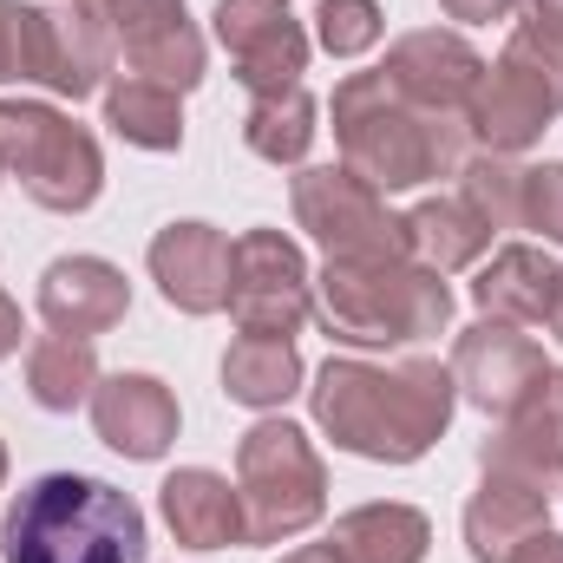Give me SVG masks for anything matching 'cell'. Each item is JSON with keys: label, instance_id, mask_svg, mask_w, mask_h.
Returning a JSON list of instances; mask_svg holds the SVG:
<instances>
[{"label": "cell", "instance_id": "cell-1", "mask_svg": "<svg viewBox=\"0 0 563 563\" xmlns=\"http://www.w3.org/2000/svg\"><path fill=\"white\" fill-rule=\"evenodd\" d=\"M314 420L321 432L374 465H413L432 452V439L452 426L459 387L452 367L439 361H400V367H367V361H328L314 374Z\"/></svg>", "mask_w": 563, "mask_h": 563}, {"label": "cell", "instance_id": "cell-2", "mask_svg": "<svg viewBox=\"0 0 563 563\" xmlns=\"http://www.w3.org/2000/svg\"><path fill=\"white\" fill-rule=\"evenodd\" d=\"M334 144H341V164L387 197V190H413L426 177H459L472 157V125L465 112L407 106L387 86V73H347L334 86Z\"/></svg>", "mask_w": 563, "mask_h": 563}, {"label": "cell", "instance_id": "cell-3", "mask_svg": "<svg viewBox=\"0 0 563 563\" xmlns=\"http://www.w3.org/2000/svg\"><path fill=\"white\" fill-rule=\"evenodd\" d=\"M7 563H144V511L132 492L86 478V472H46L20 485V498L0 518Z\"/></svg>", "mask_w": 563, "mask_h": 563}, {"label": "cell", "instance_id": "cell-4", "mask_svg": "<svg viewBox=\"0 0 563 563\" xmlns=\"http://www.w3.org/2000/svg\"><path fill=\"white\" fill-rule=\"evenodd\" d=\"M314 314L334 341L347 347H407L426 334L452 328V288L407 256H380V263H334L314 282Z\"/></svg>", "mask_w": 563, "mask_h": 563}, {"label": "cell", "instance_id": "cell-5", "mask_svg": "<svg viewBox=\"0 0 563 563\" xmlns=\"http://www.w3.org/2000/svg\"><path fill=\"white\" fill-rule=\"evenodd\" d=\"M236 492H243V544H282L328 511V465L301 426L256 420L236 439Z\"/></svg>", "mask_w": 563, "mask_h": 563}, {"label": "cell", "instance_id": "cell-6", "mask_svg": "<svg viewBox=\"0 0 563 563\" xmlns=\"http://www.w3.org/2000/svg\"><path fill=\"white\" fill-rule=\"evenodd\" d=\"M0 164L20 177V190L40 210H59V217L92 210V197L106 184L99 139L33 99H0Z\"/></svg>", "mask_w": 563, "mask_h": 563}, {"label": "cell", "instance_id": "cell-7", "mask_svg": "<svg viewBox=\"0 0 563 563\" xmlns=\"http://www.w3.org/2000/svg\"><path fill=\"white\" fill-rule=\"evenodd\" d=\"M295 223L334 256V263H380V256H407V217H394L380 203L374 184H361L347 164H308L295 177Z\"/></svg>", "mask_w": 563, "mask_h": 563}, {"label": "cell", "instance_id": "cell-8", "mask_svg": "<svg viewBox=\"0 0 563 563\" xmlns=\"http://www.w3.org/2000/svg\"><path fill=\"white\" fill-rule=\"evenodd\" d=\"M223 308L243 334H263V341L301 334V321L314 314L308 256L282 230H243L230 250V301Z\"/></svg>", "mask_w": 563, "mask_h": 563}, {"label": "cell", "instance_id": "cell-9", "mask_svg": "<svg viewBox=\"0 0 563 563\" xmlns=\"http://www.w3.org/2000/svg\"><path fill=\"white\" fill-rule=\"evenodd\" d=\"M86 7L112 26L125 66L139 79L170 86V92H190L203 79V33L190 26L184 0H86Z\"/></svg>", "mask_w": 563, "mask_h": 563}, {"label": "cell", "instance_id": "cell-10", "mask_svg": "<svg viewBox=\"0 0 563 563\" xmlns=\"http://www.w3.org/2000/svg\"><path fill=\"white\" fill-rule=\"evenodd\" d=\"M217 40L236 59V79L250 99L288 92L308 73V33L288 13V0H217Z\"/></svg>", "mask_w": 563, "mask_h": 563}, {"label": "cell", "instance_id": "cell-11", "mask_svg": "<svg viewBox=\"0 0 563 563\" xmlns=\"http://www.w3.org/2000/svg\"><path fill=\"white\" fill-rule=\"evenodd\" d=\"M544 374H551L544 347H538L531 334H518L511 321H478V328H465L459 347H452V387H459L478 413H498V420L518 413L525 394H531Z\"/></svg>", "mask_w": 563, "mask_h": 563}, {"label": "cell", "instance_id": "cell-12", "mask_svg": "<svg viewBox=\"0 0 563 563\" xmlns=\"http://www.w3.org/2000/svg\"><path fill=\"white\" fill-rule=\"evenodd\" d=\"M380 73H387V86H394L407 106H426V112H465V99H472L478 79H485V59H478L459 33L426 26V33L394 40V53H387Z\"/></svg>", "mask_w": 563, "mask_h": 563}, {"label": "cell", "instance_id": "cell-13", "mask_svg": "<svg viewBox=\"0 0 563 563\" xmlns=\"http://www.w3.org/2000/svg\"><path fill=\"white\" fill-rule=\"evenodd\" d=\"M230 236L210 223H170L151 236V282L177 314H217L230 301Z\"/></svg>", "mask_w": 563, "mask_h": 563}, {"label": "cell", "instance_id": "cell-14", "mask_svg": "<svg viewBox=\"0 0 563 563\" xmlns=\"http://www.w3.org/2000/svg\"><path fill=\"white\" fill-rule=\"evenodd\" d=\"M125 308H132V282H125V269H112L106 256H59L40 276V321L53 334L92 341V334L119 328Z\"/></svg>", "mask_w": 563, "mask_h": 563}, {"label": "cell", "instance_id": "cell-15", "mask_svg": "<svg viewBox=\"0 0 563 563\" xmlns=\"http://www.w3.org/2000/svg\"><path fill=\"white\" fill-rule=\"evenodd\" d=\"M551 531V492L518 472H485V485L465 505V544L472 563H518V551Z\"/></svg>", "mask_w": 563, "mask_h": 563}, {"label": "cell", "instance_id": "cell-16", "mask_svg": "<svg viewBox=\"0 0 563 563\" xmlns=\"http://www.w3.org/2000/svg\"><path fill=\"white\" fill-rule=\"evenodd\" d=\"M92 426L125 459H164L177 439V394L151 374H112L92 387Z\"/></svg>", "mask_w": 563, "mask_h": 563}, {"label": "cell", "instance_id": "cell-17", "mask_svg": "<svg viewBox=\"0 0 563 563\" xmlns=\"http://www.w3.org/2000/svg\"><path fill=\"white\" fill-rule=\"evenodd\" d=\"M485 472H518L531 485L563 478V374L551 367L518 413H505V426L485 439Z\"/></svg>", "mask_w": 563, "mask_h": 563}, {"label": "cell", "instance_id": "cell-18", "mask_svg": "<svg viewBox=\"0 0 563 563\" xmlns=\"http://www.w3.org/2000/svg\"><path fill=\"white\" fill-rule=\"evenodd\" d=\"M164 525L190 551L243 544V492L210 465H184V472L164 478Z\"/></svg>", "mask_w": 563, "mask_h": 563}, {"label": "cell", "instance_id": "cell-19", "mask_svg": "<svg viewBox=\"0 0 563 563\" xmlns=\"http://www.w3.org/2000/svg\"><path fill=\"white\" fill-rule=\"evenodd\" d=\"M112 59H119V40H112V26L92 7H73V0L46 7V86L59 99L99 92L106 73H112Z\"/></svg>", "mask_w": 563, "mask_h": 563}, {"label": "cell", "instance_id": "cell-20", "mask_svg": "<svg viewBox=\"0 0 563 563\" xmlns=\"http://www.w3.org/2000/svg\"><path fill=\"white\" fill-rule=\"evenodd\" d=\"M551 295H558V263L531 243H505L478 282H472V301L485 321H511V328H531V321H551Z\"/></svg>", "mask_w": 563, "mask_h": 563}, {"label": "cell", "instance_id": "cell-21", "mask_svg": "<svg viewBox=\"0 0 563 563\" xmlns=\"http://www.w3.org/2000/svg\"><path fill=\"white\" fill-rule=\"evenodd\" d=\"M485 250H492V223L465 197H426L420 210H407V263L432 276H459Z\"/></svg>", "mask_w": 563, "mask_h": 563}, {"label": "cell", "instance_id": "cell-22", "mask_svg": "<svg viewBox=\"0 0 563 563\" xmlns=\"http://www.w3.org/2000/svg\"><path fill=\"white\" fill-rule=\"evenodd\" d=\"M465 125H472V139L485 144V151H498V157H518L525 144L544 139L551 112H544V99H538L525 79H511L505 66H492V73L478 79V92L465 99Z\"/></svg>", "mask_w": 563, "mask_h": 563}, {"label": "cell", "instance_id": "cell-23", "mask_svg": "<svg viewBox=\"0 0 563 563\" xmlns=\"http://www.w3.org/2000/svg\"><path fill=\"white\" fill-rule=\"evenodd\" d=\"M432 525L413 505H361L347 518H334L328 551L341 563H426Z\"/></svg>", "mask_w": 563, "mask_h": 563}, {"label": "cell", "instance_id": "cell-24", "mask_svg": "<svg viewBox=\"0 0 563 563\" xmlns=\"http://www.w3.org/2000/svg\"><path fill=\"white\" fill-rule=\"evenodd\" d=\"M99 387V354L79 334H33L26 341V394L46 413H73Z\"/></svg>", "mask_w": 563, "mask_h": 563}, {"label": "cell", "instance_id": "cell-25", "mask_svg": "<svg viewBox=\"0 0 563 563\" xmlns=\"http://www.w3.org/2000/svg\"><path fill=\"white\" fill-rule=\"evenodd\" d=\"M223 394H230L236 407H256V413H269L288 394H301V354H295V341L243 334V341L223 354Z\"/></svg>", "mask_w": 563, "mask_h": 563}, {"label": "cell", "instance_id": "cell-26", "mask_svg": "<svg viewBox=\"0 0 563 563\" xmlns=\"http://www.w3.org/2000/svg\"><path fill=\"white\" fill-rule=\"evenodd\" d=\"M106 125L139 151H177L184 144V112H177V92L170 86H151V79H119L106 86Z\"/></svg>", "mask_w": 563, "mask_h": 563}, {"label": "cell", "instance_id": "cell-27", "mask_svg": "<svg viewBox=\"0 0 563 563\" xmlns=\"http://www.w3.org/2000/svg\"><path fill=\"white\" fill-rule=\"evenodd\" d=\"M243 139H250V151H256L263 164H301V157H308V144H314V99H308L301 86L250 99Z\"/></svg>", "mask_w": 563, "mask_h": 563}, {"label": "cell", "instance_id": "cell-28", "mask_svg": "<svg viewBox=\"0 0 563 563\" xmlns=\"http://www.w3.org/2000/svg\"><path fill=\"white\" fill-rule=\"evenodd\" d=\"M465 203L492 223V230H525V170L511 164V157H498V151H478V157H465Z\"/></svg>", "mask_w": 563, "mask_h": 563}, {"label": "cell", "instance_id": "cell-29", "mask_svg": "<svg viewBox=\"0 0 563 563\" xmlns=\"http://www.w3.org/2000/svg\"><path fill=\"white\" fill-rule=\"evenodd\" d=\"M498 66H505L511 79H525V86L544 99V112H551V119L563 112V46H558V40H544V33H531V26H518V33L505 40Z\"/></svg>", "mask_w": 563, "mask_h": 563}, {"label": "cell", "instance_id": "cell-30", "mask_svg": "<svg viewBox=\"0 0 563 563\" xmlns=\"http://www.w3.org/2000/svg\"><path fill=\"white\" fill-rule=\"evenodd\" d=\"M0 79H40L46 86V7L0 0Z\"/></svg>", "mask_w": 563, "mask_h": 563}, {"label": "cell", "instance_id": "cell-31", "mask_svg": "<svg viewBox=\"0 0 563 563\" xmlns=\"http://www.w3.org/2000/svg\"><path fill=\"white\" fill-rule=\"evenodd\" d=\"M380 26H387V13H380L374 0H321V7H314V40H321L334 59H354V53L380 46Z\"/></svg>", "mask_w": 563, "mask_h": 563}, {"label": "cell", "instance_id": "cell-32", "mask_svg": "<svg viewBox=\"0 0 563 563\" xmlns=\"http://www.w3.org/2000/svg\"><path fill=\"white\" fill-rule=\"evenodd\" d=\"M525 230H538L544 243H563V164L525 170Z\"/></svg>", "mask_w": 563, "mask_h": 563}, {"label": "cell", "instance_id": "cell-33", "mask_svg": "<svg viewBox=\"0 0 563 563\" xmlns=\"http://www.w3.org/2000/svg\"><path fill=\"white\" fill-rule=\"evenodd\" d=\"M518 26H531V33H544V40H558L563 46V0H518Z\"/></svg>", "mask_w": 563, "mask_h": 563}, {"label": "cell", "instance_id": "cell-34", "mask_svg": "<svg viewBox=\"0 0 563 563\" xmlns=\"http://www.w3.org/2000/svg\"><path fill=\"white\" fill-rule=\"evenodd\" d=\"M452 20H465V26H485V20H505L518 0H439Z\"/></svg>", "mask_w": 563, "mask_h": 563}, {"label": "cell", "instance_id": "cell-35", "mask_svg": "<svg viewBox=\"0 0 563 563\" xmlns=\"http://www.w3.org/2000/svg\"><path fill=\"white\" fill-rule=\"evenodd\" d=\"M20 334H26V321H20V308H13V295L0 288V361H7V354H20Z\"/></svg>", "mask_w": 563, "mask_h": 563}, {"label": "cell", "instance_id": "cell-36", "mask_svg": "<svg viewBox=\"0 0 563 563\" xmlns=\"http://www.w3.org/2000/svg\"><path fill=\"white\" fill-rule=\"evenodd\" d=\"M518 563H563V538L558 531H538V538L518 551Z\"/></svg>", "mask_w": 563, "mask_h": 563}, {"label": "cell", "instance_id": "cell-37", "mask_svg": "<svg viewBox=\"0 0 563 563\" xmlns=\"http://www.w3.org/2000/svg\"><path fill=\"white\" fill-rule=\"evenodd\" d=\"M282 563H341V558H334L328 544H301V551H288Z\"/></svg>", "mask_w": 563, "mask_h": 563}, {"label": "cell", "instance_id": "cell-38", "mask_svg": "<svg viewBox=\"0 0 563 563\" xmlns=\"http://www.w3.org/2000/svg\"><path fill=\"white\" fill-rule=\"evenodd\" d=\"M551 341H563V263H558V295H551Z\"/></svg>", "mask_w": 563, "mask_h": 563}, {"label": "cell", "instance_id": "cell-39", "mask_svg": "<svg viewBox=\"0 0 563 563\" xmlns=\"http://www.w3.org/2000/svg\"><path fill=\"white\" fill-rule=\"evenodd\" d=\"M0 485H7V445H0Z\"/></svg>", "mask_w": 563, "mask_h": 563}, {"label": "cell", "instance_id": "cell-40", "mask_svg": "<svg viewBox=\"0 0 563 563\" xmlns=\"http://www.w3.org/2000/svg\"><path fill=\"white\" fill-rule=\"evenodd\" d=\"M73 7H86V0H73Z\"/></svg>", "mask_w": 563, "mask_h": 563}, {"label": "cell", "instance_id": "cell-41", "mask_svg": "<svg viewBox=\"0 0 563 563\" xmlns=\"http://www.w3.org/2000/svg\"><path fill=\"white\" fill-rule=\"evenodd\" d=\"M0 170H7V164H0Z\"/></svg>", "mask_w": 563, "mask_h": 563}]
</instances>
